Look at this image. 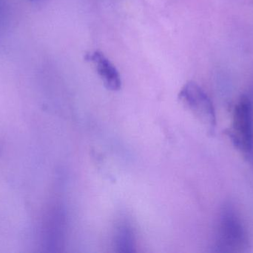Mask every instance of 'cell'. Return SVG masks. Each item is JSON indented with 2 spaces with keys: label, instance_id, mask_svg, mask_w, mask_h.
Masks as SVG:
<instances>
[{
  "label": "cell",
  "instance_id": "1",
  "mask_svg": "<svg viewBox=\"0 0 253 253\" xmlns=\"http://www.w3.org/2000/svg\"><path fill=\"white\" fill-rule=\"evenodd\" d=\"M216 236L215 252H248L250 242L248 233L239 214L231 203H225L221 208Z\"/></svg>",
  "mask_w": 253,
  "mask_h": 253
},
{
  "label": "cell",
  "instance_id": "2",
  "mask_svg": "<svg viewBox=\"0 0 253 253\" xmlns=\"http://www.w3.org/2000/svg\"><path fill=\"white\" fill-rule=\"evenodd\" d=\"M234 147L253 166V103L242 96L235 107L232 129L227 131Z\"/></svg>",
  "mask_w": 253,
  "mask_h": 253
},
{
  "label": "cell",
  "instance_id": "3",
  "mask_svg": "<svg viewBox=\"0 0 253 253\" xmlns=\"http://www.w3.org/2000/svg\"><path fill=\"white\" fill-rule=\"evenodd\" d=\"M178 98L208 132L213 134L216 127V114L213 104L206 92L197 83L190 81L183 86Z\"/></svg>",
  "mask_w": 253,
  "mask_h": 253
},
{
  "label": "cell",
  "instance_id": "4",
  "mask_svg": "<svg viewBox=\"0 0 253 253\" xmlns=\"http://www.w3.org/2000/svg\"><path fill=\"white\" fill-rule=\"evenodd\" d=\"M85 59L91 62L105 86L108 90L118 92L122 88V78L117 67L99 51L87 53Z\"/></svg>",
  "mask_w": 253,
  "mask_h": 253
},
{
  "label": "cell",
  "instance_id": "6",
  "mask_svg": "<svg viewBox=\"0 0 253 253\" xmlns=\"http://www.w3.org/2000/svg\"><path fill=\"white\" fill-rule=\"evenodd\" d=\"M33 1H34V0H33ZM35 1H37V0H35Z\"/></svg>",
  "mask_w": 253,
  "mask_h": 253
},
{
  "label": "cell",
  "instance_id": "5",
  "mask_svg": "<svg viewBox=\"0 0 253 253\" xmlns=\"http://www.w3.org/2000/svg\"><path fill=\"white\" fill-rule=\"evenodd\" d=\"M132 234L127 227L120 229L118 233V248H120L121 252H132Z\"/></svg>",
  "mask_w": 253,
  "mask_h": 253
}]
</instances>
